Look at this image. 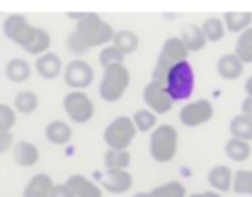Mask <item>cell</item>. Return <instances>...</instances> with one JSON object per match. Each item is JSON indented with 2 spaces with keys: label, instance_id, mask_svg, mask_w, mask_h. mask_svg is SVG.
<instances>
[{
  "label": "cell",
  "instance_id": "6da1fadb",
  "mask_svg": "<svg viewBox=\"0 0 252 197\" xmlns=\"http://www.w3.org/2000/svg\"><path fill=\"white\" fill-rule=\"evenodd\" d=\"M152 81L165 89L171 100H185L195 89V71L189 61H179L159 75H152Z\"/></svg>",
  "mask_w": 252,
  "mask_h": 197
},
{
  "label": "cell",
  "instance_id": "7a4b0ae2",
  "mask_svg": "<svg viewBox=\"0 0 252 197\" xmlns=\"http://www.w3.org/2000/svg\"><path fill=\"white\" fill-rule=\"evenodd\" d=\"M75 32L81 33V37L89 43V47L110 45L116 33L108 22H104L98 14H93V12H87L85 18L75 22Z\"/></svg>",
  "mask_w": 252,
  "mask_h": 197
},
{
  "label": "cell",
  "instance_id": "3957f363",
  "mask_svg": "<svg viewBox=\"0 0 252 197\" xmlns=\"http://www.w3.org/2000/svg\"><path fill=\"white\" fill-rule=\"evenodd\" d=\"M177 154V130L171 124H158L150 134V156L158 164H169Z\"/></svg>",
  "mask_w": 252,
  "mask_h": 197
},
{
  "label": "cell",
  "instance_id": "277c9868",
  "mask_svg": "<svg viewBox=\"0 0 252 197\" xmlns=\"http://www.w3.org/2000/svg\"><path fill=\"white\" fill-rule=\"evenodd\" d=\"M128 85H130V71L126 69V65L124 63L112 65V67H106L102 71V79H100V85H98V95L106 102H116L126 93Z\"/></svg>",
  "mask_w": 252,
  "mask_h": 197
},
{
  "label": "cell",
  "instance_id": "5b68a950",
  "mask_svg": "<svg viewBox=\"0 0 252 197\" xmlns=\"http://www.w3.org/2000/svg\"><path fill=\"white\" fill-rule=\"evenodd\" d=\"M136 126L134 120L130 116H116L108 122V126L104 128V144L110 150H128L130 144L134 142L136 136Z\"/></svg>",
  "mask_w": 252,
  "mask_h": 197
},
{
  "label": "cell",
  "instance_id": "8992f818",
  "mask_svg": "<svg viewBox=\"0 0 252 197\" xmlns=\"http://www.w3.org/2000/svg\"><path fill=\"white\" fill-rule=\"evenodd\" d=\"M63 110L71 122L85 124L94 116V102L85 91H69L63 97Z\"/></svg>",
  "mask_w": 252,
  "mask_h": 197
},
{
  "label": "cell",
  "instance_id": "52a82bcc",
  "mask_svg": "<svg viewBox=\"0 0 252 197\" xmlns=\"http://www.w3.org/2000/svg\"><path fill=\"white\" fill-rule=\"evenodd\" d=\"M2 32L10 41H14L16 45L26 49L32 43V39L35 37L37 26H32L30 20L22 14H12L2 22Z\"/></svg>",
  "mask_w": 252,
  "mask_h": 197
},
{
  "label": "cell",
  "instance_id": "ba28073f",
  "mask_svg": "<svg viewBox=\"0 0 252 197\" xmlns=\"http://www.w3.org/2000/svg\"><path fill=\"white\" fill-rule=\"evenodd\" d=\"M187 55H189V49L185 47V43H183V39L179 35L167 37L163 41V45H161V51L158 55V61H156V67H154L152 75H159V73L167 71L169 67H173L175 63L187 61Z\"/></svg>",
  "mask_w": 252,
  "mask_h": 197
},
{
  "label": "cell",
  "instance_id": "9c48e42d",
  "mask_svg": "<svg viewBox=\"0 0 252 197\" xmlns=\"http://www.w3.org/2000/svg\"><path fill=\"white\" fill-rule=\"evenodd\" d=\"M63 79L71 91H83L94 81V69L91 67V63H87L85 59L79 57L65 65Z\"/></svg>",
  "mask_w": 252,
  "mask_h": 197
},
{
  "label": "cell",
  "instance_id": "30bf717a",
  "mask_svg": "<svg viewBox=\"0 0 252 197\" xmlns=\"http://www.w3.org/2000/svg\"><path fill=\"white\" fill-rule=\"evenodd\" d=\"M215 114V108L211 104V100L207 98H197L193 102H187L181 110H179V120L183 126H201L205 122H209Z\"/></svg>",
  "mask_w": 252,
  "mask_h": 197
},
{
  "label": "cell",
  "instance_id": "8fae6325",
  "mask_svg": "<svg viewBox=\"0 0 252 197\" xmlns=\"http://www.w3.org/2000/svg\"><path fill=\"white\" fill-rule=\"evenodd\" d=\"M142 98H144L148 110H152V112H156V114H167V112L173 108L171 97L165 93L163 87H159V85L154 83V81H150V83L144 87Z\"/></svg>",
  "mask_w": 252,
  "mask_h": 197
},
{
  "label": "cell",
  "instance_id": "7c38bea8",
  "mask_svg": "<svg viewBox=\"0 0 252 197\" xmlns=\"http://www.w3.org/2000/svg\"><path fill=\"white\" fill-rule=\"evenodd\" d=\"M132 183H134V179L128 169H106L102 175V187L114 195L126 193L132 187Z\"/></svg>",
  "mask_w": 252,
  "mask_h": 197
},
{
  "label": "cell",
  "instance_id": "4fadbf2b",
  "mask_svg": "<svg viewBox=\"0 0 252 197\" xmlns=\"http://www.w3.org/2000/svg\"><path fill=\"white\" fill-rule=\"evenodd\" d=\"M217 73L226 79V81H234V79H240L242 73H244V63L238 59V55L232 51V53H222L219 59H217Z\"/></svg>",
  "mask_w": 252,
  "mask_h": 197
},
{
  "label": "cell",
  "instance_id": "5bb4252c",
  "mask_svg": "<svg viewBox=\"0 0 252 197\" xmlns=\"http://www.w3.org/2000/svg\"><path fill=\"white\" fill-rule=\"evenodd\" d=\"M33 67H35V71H37V75L41 79L51 81V79H55L63 71V61H61V57L57 53L47 51V53H43L41 57L35 59V65Z\"/></svg>",
  "mask_w": 252,
  "mask_h": 197
},
{
  "label": "cell",
  "instance_id": "9a60e30c",
  "mask_svg": "<svg viewBox=\"0 0 252 197\" xmlns=\"http://www.w3.org/2000/svg\"><path fill=\"white\" fill-rule=\"evenodd\" d=\"M65 183L75 193V197H102V189L93 179H89V177H85L81 173L69 175Z\"/></svg>",
  "mask_w": 252,
  "mask_h": 197
},
{
  "label": "cell",
  "instance_id": "2e32d148",
  "mask_svg": "<svg viewBox=\"0 0 252 197\" xmlns=\"http://www.w3.org/2000/svg\"><path fill=\"white\" fill-rule=\"evenodd\" d=\"M232 179H234V171L228 165H215L207 173V181L213 187V191H217V193L230 191L232 189Z\"/></svg>",
  "mask_w": 252,
  "mask_h": 197
},
{
  "label": "cell",
  "instance_id": "e0dca14e",
  "mask_svg": "<svg viewBox=\"0 0 252 197\" xmlns=\"http://www.w3.org/2000/svg\"><path fill=\"white\" fill-rule=\"evenodd\" d=\"M12 156H14V162L22 167H32L39 162V150L33 142H28V140H22V142H16L14 148H12Z\"/></svg>",
  "mask_w": 252,
  "mask_h": 197
},
{
  "label": "cell",
  "instance_id": "ac0fdd59",
  "mask_svg": "<svg viewBox=\"0 0 252 197\" xmlns=\"http://www.w3.org/2000/svg\"><path fill=\"white\" fill-rule=\"evenodd\" d=\"M53 179L47 173H35L33 177H30V181L24 187L22 197H49L51 189H53Z\"/></svg>",
  "mask_w": 252,
  "mask_h": 197
},
{
  "label": "cell",
  "instance_id": "d6986e66",
  "mask_svg": "<svg viewBox=\"0 0 252 197\" xmlns=\"http://www.w3.org/2000/svg\"><path fill=\"white\" fill-rule=\"evenodd\" d=\"M45 138H47V142H51L55 146H63V144H67L73 138V130H71V126L65 120H57L55 118V120L47 122Z\"/></svg>",
  "mask_w": 252,
  "mask_h": 197
},
{
  "label": "cell",
  "instance_id": "ffe728a7",
  "mask_svg": "<svg viewBox=\"0 0 252 197\" xmlns=\"http://www.w3.org/2000/svg\"><path fill=\"white\" fill-rule=\"evenodd\" d=\"M185 43V47L189 51H201L205 45H207V37L201 30V26L197 24H187L183 30H181V35H179Z\"/></svg>",
  "mask_w": 252,
  "mask_h": 197
},
{
  "label": "cell",
  "instance_id": "44dd1931",
  "mask_svg": "<svg viewBox=\"0 0 252 197\" xmlns=\"http://www.w3.org/2000/svg\"><path fill=\"white\" fill-rule=\"evenodd\" d=\"M112 45L126 57V55H130V53H134V51L138 49V45H140V37H138V33L132 32V30H120V32L114 33V37H112Z\"/></svg>",
  "mask_w": 252,
  "mask_h": 197
},
{
  "label": "cell",
  "instance_id": "7402d4cb",
  "mask_svg": "<svg viewBox=\"0 0 252 197\" xmlns=\"http://www.w3.org/2000/svg\"><path fill=\"white\" fill-rule=\"evenodd\" d=\"M226 32L242 33L244 30L252 28V12H226L222 16Z\"/></svg>",
  "mask_w": 252,
  "mask_h": 197
},
{
  "label": "cell",
  "instance_id": "603a6c76",
  "mask_svg": "<svg viewBox=\"0 0 252 197\" xmlns=\"http://www.w3.org/2000/svg\"><path fill=\"white\" fill-rule=\"evenodd\" d=\"M4 71H6V77H8L12 83H24V81H28L30 75H32L30 63H28L26 59H20V57L10 59V61L6 63V67H4Z\"/></svg>",
  "mask_w": 252,
  "mask_h": 197
},
{
  "label": "cell",
  "instance_id": "cb8c5ba5",
  "mask_svg": "<svg viewBox=\"0 0 252 197\" xmlns=\"http://www.w3.org/2000/svg\"><path fill=\"white\" fill-rule=\"evenodd\" d=\"M228 130H230V138H238V140L250 142L252 140V118L250 116H244L240 112V114H236L230 120Z\"/></svg>",
  "mask_w": 252,
  "mask_h": 197
},
{
  "label": "cell",
  "instance_id": "d4e9b609",
  "mask_svg": "<svg viewBox=\"0 0 252 197\" xmlns=\"http://www.w3.org/2000/svg\"><path fill=\"white\" fill-rule=\"evenodd\" d=\"M102 162L106 165V169H128L130 162H132V156L128 150H110L106 148L104 156H102Z\"/></svg>",
  "mask_w": 252,
  "mask_h": 197
},
{
  "label": "cell",
  "instance_id": "484cf974",
  "mask_svg": "<svg viewBox=\"0 0 252 197\" xmlns=\"http://www.w3.org/2000/svg\"><path fill=\"white\" fill-rule=\"evenodd\" d=\"M224 152L234 162H246L252 154V146H250V142H244L238 138H228V142L224 144Z\"/></svg>",
  "mask_w": 252,
  "mask_h": 197
},
{
  "label": "cell",
  "instance_id": "4316f807",
  "mask_svg": "<svg viewBox=\"0 0 252 197\" xmlns=\"http://www.w3.org/2000/svg\"><path fill=\"white\" fill-rule=\"evenodd\" d=\"M39 104V98L33 91H20L14 97V110L20 114H32Z\"/></svg>",
  "mask_w": 252,
  "mask_h": 197
},
{
  "label": "cell",
  "instance_id": "83f0119b",
  "mask_svg": "<svg viewBox=\"0 0 252 197\" xmlns=\"http://www.w3.org/2000/svg\"><path fill=\"white\" fill-rule=\"evenodd\" d=\"M201 30H203L207 41H213V43L220 41V39L224 37V33H226V28H224L222 18H215V16H213V18H207V20L201 24Z\"/></svg>",
  "mask_w": 252,
  "mask_h": 197
},
{
  "label": "cell",
  "instance_id": "f1b7e54d",
  "mask_svg": "<svg viewBox=\"0 0 252 197\" xmlns=\"http://www.w3.org/2000/svg\"><path fill=\"white\" fill-rule=\"evenodd\" d=\"M49 47H51V35H49V32L43 30V28H37L35 37H33L32 43L26 47V51H28L30 55H33V57H41L43 53L49 51Z\"/></svg>",
  "mask_w": 252,
  "mask_h": 197
},
{
  "label": "cell",
  "instance_id": "f546056e",
  "mask_svg": "<svg viewBox=\"0 0 252 197\" xmlns=\"http://www.w3.org/2000/svg\"><path fill=\"white\" fill-rule=\"evenodd\" d=\"M138 132H154L158 128V114L148 108H138L132 116Z\"/></svg>",
  "mask_w": 252,
  "mask_h": 197
},
{
  "label": "cell",
  "instance_id": "4dcf8cb0",
  "mask_svg": "<svg viewBox=\"0 0 252 197\" xmlns=\"http://www.w3.org/2000/svg\"><path fill=\"white\" fill-rule=\"evenodd\" d=\"M234 53L238 55V59L244 65L246 63H252V28L244 30L242 33H238L236 45H234Z\"/></svg>",
  "mask_w": 252,
  "mask_h": 197
},
{
  "label": "cell",
  "instance_id": "1f68e13d",
  "mask_svg": "<svg viewBox=\"0 0 252 197\" xmlns=\"http://www.w3.org/2000/svg\"><path fill=\"white\" fill-rule=\"evenodd\" d=\"M150 193H152V197H187V189L181 181L161 183V185L154 187Z\"/></svg>",
  "mask_w": 252,
  "mask_h": 197
},
{
  "label": "cell",
  "instance_id": "d6a6232c",
  "mask_svg": "<svg viewBox=\"0 0 252 197\" xmlns=\"http://www.w3.org/2000/svg\"><path fill=\"white\" fill-rule=\"evenodd\" d=\"M232 191L238 195H252V169H238L234 171Z\"/></svg>",
  "mask_w": 252,
  "mask_h": 197
},
{
  "label": "cell",
  "instance_id": "836d02e7",
  "mask_svg": "<svg viewBox=\"0 0 252 197\" xmlns=\"http://www.w3.org/2000/svg\"><path fill=\"white\" fill-rule=\"evenodd\" d=\"M98 63L106 69V67H112V65H120L124 63V55L110 43V45H104L98 53Z\"/></svg>",
  "mask_w": 252,
  "mask_h": 197
},
{
  "label": "cell",
  "instance_id": "e575fe53",
  "mask_svg": "<svg viewBox=\"0 0 252 197\" xmlns=\"http://www.w3.org/2000/svg\"><path fill=\"white\" fill-rule=\"evenodd\" d=\"M65 43H67V49H69L71 53H75V55H85V53L91 49L89 43H87V41L81 37V33H77L75 30L67 35V41H65Z\"/></svg>",
  "mask_w": 252,
  "mask_h": 197
},
{
  "label": "cell",
  "instance_id": "d590c367",
  "mask_svg": "<svg viewBox=\"0 0 252 197\" xmlns=\"http://www.w3.org/2000/svg\"><path fill=\"white\" fill-rule=\"evenodd\" d=\"M16 124V110L8 104H0V132H12Z\"/></svg>",
  "mask_w": 252,
  "mask_h": 197
},
{
  "label": "cell",
  "instance_id": "8d00e7d4",
  "mask_svg": "<svg viewBox=\"0 0 252 197\" xmlns=\"http://www.w3.org/2000/svg\"><path fill=\"white\" fill-rule=\"evenodd\" d=\"M49 197H75V193L69 189L67 183H55L53 189H51V195Z\"/></svg>",
  "mask_w": 252,
  "mask_h": 197
},
{
  "label": "cell",
  "instance_id": "74e56055",
  "mask_svg": "<svg viewBox=\"0 0 252 197\" xmlns=\"http://www.w3.org/2000/svg\"><path fill=\"white\" fill-rule=\"evenodd\" d=\"M10 148H14V136H12V132H0V154L8 152Z\"/></svg>",
  "mask_w": 252,
  "mask_h": 197
},
{
  "label": "cell",
  "instance_id": "f35d334b",
  "mask_svg": "<svg viewBox=\"0 0 252 197\" xmlns=\"http://www.w3.org/2000/svg\"><path fill=\"white\" fill-rule=\"evenodd\" d=\"M242 114L252 118V97H248V95H246V98L242 100Z\"/></svg>",
  "mask_w": 252,
  "mask_h": 197
},
{
  "label": "cell",
  "instance_id": "ab89813d",
  "mask_svg": "<svg viewBox=\"0 0 252 197\" xmlns=\"http://www.w3.org/2000/svg\"><path fill=\"white\" fill-rule=\"evenodd\" d=\"M187 197H222V195L211 189V191H201V193H193V195H187Z\"/></svg>",
  "mask_w": 252,
  "mask_h": 197
},
{
  "label": "cell",
  "instance_id": "60d3db41",
  "mask_svg": "<svg viewBox=\"0 0 252 197\" xmlns=\"http://www.w3.org/2000/svg\"><path fill=\"white\" fill-rule=\"evenodd\" d=\"M246 95H248V97H252V75L246 79Z\"/></svg>",
  "mask_w": 252,
  "mask_h": 197
},
{
  "label": "cell",
  "instance_id": "b9f144b4",
  "mask_svg": "<svg viewBox=\"0 0 252 197\" xmlns=\"http://www.w3.org/2000/svg\"><path fill=\"white\" fill-rule=\"evenodd\" d=\"M134 197H152V193H146V191H142V193H136Z\"/></svg>",
  "mask_w": 252,
  "mask_h": 197
}]
</instances>
